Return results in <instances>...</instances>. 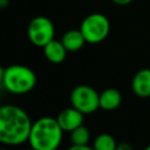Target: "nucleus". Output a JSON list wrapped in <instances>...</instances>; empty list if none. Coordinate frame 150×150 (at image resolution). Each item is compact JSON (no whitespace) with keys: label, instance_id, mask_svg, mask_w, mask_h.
<instances>
[{"label":"nucleus","instance_id":"obj_1","mask_svg":"<svg viewBox=\"0 0 150 150\" xmlns=\"http://www.w3.org/2000/svg\"><path fill=\"white\" fill-rule=\"evenodd\" d=\"M33 122L20 107L5 104L0 108V142L15 146L28 142Z\"/></svg>","mask_w":150,"mask_h":150},{"label":"nucleus","instance_id":"obj_2","mask_svg":"<svg viewBox=\"0 0 150 150\" xmlns=\"http://www.w3.org/2000/svg\"><path fill=\"white\" fill-rule=\"evenodd\" d=\"M63 132L56 118L50 116L40 117L33 122L28 138L29 146L36 150L59 149Z\"/></svg>","mask_w":150,"mask_h":150},{"label":"nucleus","instance_id":"obj_3","mask_svg":"<svg viewBox=\"0 0 150 150\" xmlns=\"http://www.w3.org/2000/svg\"><path fill=\"white\" fill-rule=\"evenodd\" d=\"M0 80L4 88L14 95L27 94L36 84L35 73L23 64H11L1 68Z\"/></svg>","mask_w":150,"mask_h":150},{"label":"nucleus","instance_id":"obj_4","mask_svg":"<svg viewBox=\"0 0 150 150\" xmlns=\"http://www.w3.org/2000/svg\"><path fill=\"white\" fill-rule=\"evenodd\" d=\"M80 30L82 32L87 43H101L109 35L110 21L102 13H90L82 20Z\"/></svg>","mask_w":150,"mask_h":150},{"label":"nucleus","instance_id":"obj_5","mask_svg":"<svg viewBox=\"0 0 150 150\" xmlns=\"http://www.w3.org/2000/svg\"><path fill=\"white\" fill-rule=\"evenodd\" d=\"M70 105L84 115H90L100 108V93L87 84L76 86L70 93Z\"/></svg>","mask_w":150,"mask_h":150},{"label":"nucleus","instance_id":"obj_6","mask_svg":"<svg viewBox=\"0 0 150 150\" xmlns=\"http://www.w3.org/2000/svg\"><path fill=\"white\" fill-rule=\"evenodd\" d=\"M54 35L55 27L49 18L38 15L29 21L27 27V36L34 46L43 48L54 39Z\"/></svg>","mask_w":150,"mask_h":150},{"label":"nucleus","instance_id":"obj_7","mask_svg":"<svg viewBox=\"0 0 150 150\" xmlns=\"http://www.w3.org/2000/svg\"><path fill=\"white\" fill-rule=\"evenodd\" d=\"M56 120L59 122V124L61 125L63 131H73L74 129L79 128L80 125L83 124V120H84V114H82L80 110H77L74 107H69L66 108L63 110H61L57 116Z\"/></svg>","mask_w":150,"mask_h":150},{"label":"nucleus","instance_id":"obj_8","mask_svg":"<svg viewBox=\"0 0 150 150\" xmlns=\"http://www.w3.org/2000/svg\"><path fill=\"white\" fill-rule=\"evenodd\" d=\"M131 88L136 96L142 98L150 97V68H143L134 75Z\"/></svg>","mask_w":150,"mask_h":150},{"label":"nucleus","instance_id":"obj_9","mask_svg":"<svg viewBox=\"0 0 150 150\" xmlns=\"http://www.w3.org/2000/svg\"><path fill=\"white\" fill-rule=\"evenodd\" d=\"M42 49H43L45 57L54 64L62 63L66 60V56H67V53H68V50L63 46L62 41L56 40V39H53Z\"/></svg>","mask_w":150,"mask_h":150},{"label":"nucleus","instance_id":"obj_10","mask_svg":"<svg viewBox=\"0 0 150 150\" xmlns=\"http://www.w3.org/2000/svg\"><path fill=\"white\" fill-rule=\"evenodd\" d=\"M122 103V95L116 88H107L100 93V108L107 111L117 109Z\"/></svg>","mask_w":150,"mask_h":150},{"label":"nucleus","instance_id":"obj_11","mask_svg":"<svg viewBox=\"0 0 150 150\" xmlns=\"http://www.w3.org/2000/svg\"><path fill=\"white\" fill-rule=\"evenodd\" d=\"M61 41L63 43V46L66 47V49L68 52H77L80 49H82V47L84 46V43L87 42L82 32L79 29H69L67 30L62 38Z\"/></svg>","mask_w":150,"mask_h":150},{"label":"nucleus","instance_id":"obj_12","mask_svg":"<svg viewBox=\"0 0 150 150\" xmlns=\"http://www.w3.org/2000/svg\"><path fill=\"white\" fill-rule=\"evenodd\" d=\"M116 146L117 143L114 136L107 132H102L97 135L93 143L94 150H116Z\"/></svg>","mask_w":150,"mask_h":150},{"label":"nucleus","instance_id":"obj_13","mask_svg":"<svg viewBox=\"0 0 150 150\" xmlns=\"http://www.w3.org/2000/svg\"><path fill=\"white\" fill-rule=\"evenodd\" d=\"M89 141H90L89 129L87 127H84L83 124L80 125L79 128L74 129L73 131H70V142H71V144L84 145V144H88Z\"/></svg>","mask_w":150,"mask_h":150},{"label":"nucleus","instance_id":"obj_14","mask_svg":"<svg viewBox=\"0 0 150 150\" xmlns=\"http://www.w3.org/2000/svg\"><path fill=\"white\" fill-rule=\"evenodd\" d=\"M68 150H94L93 146H89L88 144H84V145H76V144H71L69 146Z\"/></svg>","mask_w":150,"mask_h":150},{"label":"nucleus","instance_id":"obj_15","mask_svg":"<svg viewBox=\"0 0 150 150\" xmlns=\"http://www.w3.org/2000/svg\"><path fill=\"white\" fill-rule=\"evenodd\" d=\"M116 150H134V149H132V146H131L129 143L123 142V143H118V144H117Z\"/></svg>","mask_w":150,"mask_h":150},{"label":"nucleus","instance_id":"obj_16","mask_svg":"<svg viewBox=\"0 0 150 150\" xmlns=\"http://www.w3.org/2000/svg\"><path fill=\"white\" fill-rule=\"evenodd\" d=\"M115 5H117V6H128V5H130L131 2H132V0H111Z\"/></svg>","mask_w":150,"mask_h":150},{"label":"nucleus","instance_id":"obj_17","mask_svg":"<svg viewBox=\"0 0 150 150\" xmlns=\"http://www.w3.org/2000/svg\"><path fill=\"white\" fill-rule=\"evenodd\" d=\"M8 2H9V0H0V6H1L2 8H5Z\"/></svg>","mask_w":150,"mask_h":150},{"label":"nucleus","instance_id":"obj_18","mask_svg":"<svg viewBox=\"0 0 150 150\" xmlns=\"http://www.w3.org/2000/svg\"><path fill=\"white\" fill-rule=\"evenodd\" d=\"M144 150H150V144H149V145H146V146L144 148Z\"/></svg>","mask_w":150,"mask_h":150},{"label":"nucleus","instance_id":"obj_19","mask_svg":"<svg viewBox=\"0 0 150 150\" xmlns=\"http://www.w3.org/2000/svg\"><path fill=\"white\" fill-rule=\"evenodd\" d=\"M26 150H36V149H34V148H30V146H29V149H26Z\"/></svg>","mask_w":150,"mask_h":150},{"label":"nucleus","instance_id":"obj_20","mask_svg":"<svg viewBox=\"0 0 150 150\" xmlns=\"http://www.w3.org/2000/svg\"><path fill=\"white\" fill-rule=\"evenodd\" d=\"M55 150H59V149H55Z\"/></svg>","mask_w":150,"mask_h":150}]
</instances>
